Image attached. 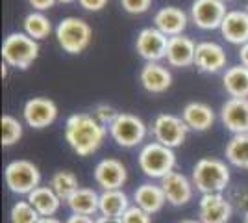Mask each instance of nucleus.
Instances as JSON below:
<instances>
[{
  "label": "nucleus",
  "instance_id": "1",
  "mask_svg": "<svg viewBox=\"0 0 248 223\" xmlns=\"http://www.w3.org/2000/svg\"><path fill=\"white\" fill-rule=\"evenodd\" d=\"M108 128L93 114H73L65 123V141L78 156H91L102 147Z\"/></svg>",
  "mask_w": 248,
  "mask_h": 223
},
{
  "label": "nucleus",
  "instance_id": "2",
  "mask_svg": "<svg viewBox=\"0 0 248 223\" xmlns=\"http://www.w3.org/2000/svg\"><path fill=\"white\" fill-rule=\"evenodd\" d=\"M230 168L218 158H200L193 168L191 181L202 195L204 193H222L230 184Z\"/></svg>",
  "mask_w": 248,
  "mask_h": 223
},
{
  "label": "nucleus",
  "instance_id": "3",
  "mask_svg": "<svg viewBox=\"0 0 248 223\" xmlns=\"http://www.w3.org/2000/svg\"><path fill=\"white\" fill-rule=\"evenodd\" d=\"M137 162H139V170L143 171L148 179L161 181L170 171H174V149L165 147V145H161L157 141H150L139 151Z\"/></svg>",
  "mask_w": 248,
  "mask_h": 223
},
{
  "label": "nucleus",
  "instance_id": "4",
  "mask_svg": "<svg viewBox=\"0 0 248 223\" xmlns=\"http://www.w3.org/2000/svg\"><path fill=\"white\" fill-rule=\"evenodd\" d=\"M39 56V43L28 34L13 32L2 43V60L15 69H28Z\"/></svg>",
  "mask_w": 248,
  "mask_h": 223
},
{
  "label": "nucleus",
  "instance_id": "5",
  "mask_svg": "<svg viewBox=\"0 0 248 223\" xmlns=\"http://www.w3.org/2000/svg\"><path fill=\"white\" fill-rule=\"evenodd\" d=\"M56 39L67 54H80L91 45L93 28L80 17H65L56 26Z\"/></svg>",
  "mask_w": 248,
  "mask_h": 223
},
{
  "label": "nucleus",
  "instance_id": "6",
  "mask_svg": "<svg viewBox=\"0 0 248 223\" xmlns=\"http://www.w3.org/2000/svg\"><path fill=\"white\" fill-rule=\"evenodd\" d=\"M4 181L11 193L30 195L41 186V171L30 160H13L4 170Z\"/></svg>",
  "mask_w": 248,
  "mask_h": 223
},
{
  "label": "nucleus",
  "instance_id": "7",
  "mask_svg": "<svg viewBox=\"0 0 248 223\" xmlns=\"http://www.w3.org/2000/svg\"><path fill=\"white\" fill-rule=\"evenodd\" d=\"M108 132L119 147L132 149L145 141L148 128L141 117L128 112H119V116L115 117V121L108 128Z\"/></svg>",
  "mask_w": 248,
  "mask_h": 223
},
{
  "label": "nucleus",
  "instance_id": "8",
  "mask_svg": "<svg viewBox=\"0 0 248 223\" xmlns=\"http://www.w3.org/2000/svg\"><path fill=\"white\" fill-rule=\"evenodd\" d=\"M187 132H189V127L186 125V121L172 114H159L152 123L154 139L170 149L180 147L186 141Z\"/></svg>",
  "mask_w": 248,
  "mask_h": 223
},
{
  "label": "nucleus",
  "instance_id": "9",
  "mask_svg": "<svg viewBox=\"0 0 248 223\" xmlns=\"http://www.w3.org/2000/svg\"><path fill=\"white\" fill-rule=\"evenodd\" d=\"M226 13V4L220 0H195L191 4V21L200 30H220Z\"/></svg>",
  "mask_w": 248,
  "mask_h": 223
},
{
  "label": "nucleus",
  "instance_id": "10",
  "mask_svg": "<svg viewBox=\"0 0 248 223\" xmlns=\"http://www.w3.org/2000/svg\"><path fill=\"white\" fill-rule=\"evenodd\" d=\"M167 45L169 37L165 34H161L155 26H150L137 34L135 51L145 62H161L167 58Z\"/></svg>",
  "mask_w": 248,
  "mask_h": 223
},
{
  "label": "nucleus",
  "instance_id": "11",
  "mask_svg": "<svg viewBox=\"0 0 248 223\" xmlns=\"http://www.w3.org/2000/svg\"><path fill=\"white\" fill-rule=\"evenodd\" d=\"M22 117L26 125L31 128H46L58 119V106L52 99L46 97H33L26 101L22 108Z\"/></svg>",
  "mask_w": 248,
  "mask_h": 223
},
{
  "label": "nucleus",
  "instance_id": "12",
  "mask_svg": "<svg viewBox=\"0 0 248 223\" xmlns=\"http://www.w3.org/2000/svg\"><path fill=\"white\" fill-rule=\"evenodd\" d=\"M233 205L222 193H204L198 201V220L202 223H228Z\"/></svg>",
  "mask_w": 248,
  "mask_h": 223
},
{
  "label": "nucleus",
  "instance_id": "13",
  "mask_svg": "<svg viewBox=\"0 0 248 223\" xmlns=\"http://www.w3.org/2000/svg\"><path fill=\"white\" fill-rule=\"evenodd\" d=\"M159 186L165 193L167 203L172 206H184L193 199L195 193V184L189 181L184 173L180 171H170L167 177L159 181Z\"/></svg>",
  "mask_w": 248,
  "mask_h": 223
},
{
  "label": "nucleus",
  "instance_id": "14",
  "mask_svg": "<svg viewBox=\"0 0 248 223\" xmlns=\"http://www.w3.org/2000/svg\"><path fill=\"white\" fill-rule=\"evenodd\" d=\"M94 181L102 190H123L128 181L126 166L119 158H104L94 166Z\"/></svg>",
  "mask_w": 248,
  "mask_h": 223
},
{
  "label": "nucleus",
  "instance_id": "15",
  "mask_svg": "<svg viewBox=\"0 0 248 223\" xmlns=\"http://www.w3.org/2000/svg\"><path fill=\"white\" fill-rule=\"evenodd\" d=\"M228 56L226 51L215 41L197 43V54H195V67L200 73L215 74L226 67Z\"/></svg>",
  "mask_w": 248,
  "mask_h": 223
},
{
  "label": "nucleus",
  "instance_id": "16",
  "mask_svg": "<svg viewBox=\"0 0 248 223\" xmlns=\"http://www.w3.org/2000/svg\"><path fill=\"white\" fill-rule=\"evenodd\" d=\"M220 121L232 134H248V99L230 97L220 106Z\"/></svg>",
  "mask_w": 248,
  "mask_h": 223
},
{
  "label": "nucleus",
  "instance_id": "17",
  "mask_svg": "<svg viewBox=\"0 0 248 223\" xmlns=\"http://www.w3.org/2000/svg\"><path fill=\"white\" fill-rule=\"evenodd\" d=\"M195 54H197V43L187 35H174L169 37L167 45V64L170 67H191L195 65Z\"/></svg>",
  "mask_w": 248,
  "mask_h": 223
},
{
  "label": "nucleus",
  "instance_id": "18",
  "mask_svg": "<svg viewBox=\"0 0 248 223\" xmlns=\"http://www.w3.org/2000/svg\"><path fill=\"white\" fill-rule=\"evenodd\" d=\"M139 82L148 93H165L172 84V74L161 62H146L139 71Z\"/></svg>",
  "mask_w": 248,
  "mask_h": 223
},
{
  "label": "nucleus",
  "instance_id": "19",
  "mask_svg": "<svg viewBox=\"0 0 248 223\" xmlns=\"http://www.w3.org/2000/svg\"><path fill=\"white\" fill-rule=\"evenodd\" d=\"M189 17L182 8L176 6H167L161 8L154 15V26L161 34H165L167 37H174V35H182L186 32Z\"/></svg>",
  "mask_w": 248,
  "mask_h": 223
},
{
  "label": "nucleus",
  "instance_id": "20",
  "mask_svg": "<svg viewBox=\"0 0 248 223\" xmlns=\"http://www.w3.org/2000/svg\"><path fill=\"white\" fill-rule=\"evenodd\" d=\"M220 34L228 43L243 47L248 43V11L230 10L220 24Z\"/></svg>",
  "mask_w": 248,
  "mask_h": 223
},
{
  "label": "nucleus",
  "instance_id": "21",
  "mask_svg": "<svg viewBox=\"0 0 248 223\" xmlns=\"http://www.w3.org/2000/svg\"><path fill=\"white\" fill-rule=\"evenodd\" d=\"M182 119L186 121L189 130L195 132H206L215 123V112L206 103H189L182 110Z\"/></svg>",
  "mask_w": 248,
  "mask_h": 223
},
{
  "label": "nucleus",
  "instance_id": "22",
  "mask_svg": "<svg viewBox=\"0 0 248 223\" xmlns=\"http://www.w3.org/2000/svg\"><path fill=\"white\" fill-rule=\"evenodd\" d=\"M134 203L148 214H157L167 205V197L161 186L154 182H143L134 191Z\"/></svg>",
  "mask_w": 248,
  "mask_h": 223
},
{
  "label": "nucleus",
  "instance_id": "23",
  "mask_svg": "<svg viewBox=\"0 0 248 223\" xmlns=\"http://www.w3.org/2000/svg\"><path fill=\"white\" fill-rule=\"evenodd\" d=\"M65 203H67V206L71 208L73 214L91 216V218H93L94 214L98 212L100 193H96L93 188H83V186H80Z\"/></svg>",
  "mask_w": 248,
  "mask_h": 223
},
{
  "label": "nucleus",
  "instance_id": "24",
  "mask_svg": "<svg viewBox=\"0 0 248 223\" xmlns=\"http://www.w3.org/2000/svg\"><path fill=\"white\" fill-rule=\"evenodd\" d=\"M130 199L123 190H102L98 214L108 218H123V214L130 208Z\"/></svg>",
  "mask_w": 248,
  "mask_h": 223
},
{
  "label": "nucleus",
  "instance_id": "25",
  "mask_svg": "<svg viewBox=\"0 0 248 223\" xmlns=\"http://www.w3.org/2000/svg\"><path fill=\"white\" fill-rule=\"evenodd\" d=\"M222 86L230 97L248 99V67L241 64L228 67L222 74Z\"/></svg>",
  "mask_w": 248,
  "mask_h": 223
},
{
  "label": "nucleus",
  "instance_id": "26",
  "mask_svg": "<svg viewBox=\"0 0 248 223\" xmlns=\"http://www.w3.org/2000/svg\"><path fill=\"white\" fill-rule=\"evenodd\" d=\"M30 205L39 212V216H54L62 206V199L56 195L50 186H39L28 195Z\"/></svg>",
  "mask_w": 248,
  "mask_h": 223
},
{
  "label": "nucleus",
  "instance_id": "27",
  "mask_svg": "<svg viewBox=\"0 0 248 223\" xmlns=\"http://www.w3.org/2000/svg\"><path fill=\"white\" fill-rule=\"evenodd\" d=\"M226 160L241 170H248V134H233L224 149Z\"/></svg>",
  "mask_w": 248,
  "mask_h": 223
},
{
  "label": "nucleus",
  "instance_id": "28",
  "mask_svg": "<svg viewBox=\"0 0 248 223\" xmlns=\"http://www.w3.org/2000/svg\"><path fill=\"white\" fill-rule=\"evenodd\" d=\"M48 186L56 191V195H58L62 201H67L74 191L80 188V182H78V177L74 175L73 171L62 170V171H56V173L52 175Z\"/></svg>",
  "mask_w": 248,
  "mask_h": 223
},
{
  "label": "nucleus",
  "instance_id": "29",
  "mask_svg": "<svg viewBox=\"0 0 248 223\" xmlns=\"http://www.w3.org/2000/svg\"><path fill=\"white\" fill-rule=\"evenodd\" d=\"M22 28H24V34H28L31 39L39 41L48 37V34L52 32V22L43 11H31L24 17Z\"/></svg>",
  "mask_w": 248,
  "mask_h": 223
},
{
  "label": "nucleus",
  "instance_id": "30",
  "mask_svg": "<svg viewBox=\"0 0 248 223\" xmlns=\"http://www.w3.org/2000/svg\"><path fill=\"white\" fill-rule=\"evenodd\" d=\"M0 127H2V145L11 147L22 138V123L17 117L4 114L0 117Z\"/></svg>",
  "mask_w": 248,
  "mask_h": 223
},
{
  "label": "nucleus",
  "instance_id": "31",
  "mask_svg": "<svg viewBox=\"0 0 248 223\" xmlns=\"http://www.w3.org/2000/svg\"><path fill=\"white\" fill-rule=\"evenodd\" d=\"M39 212L30 205V201H17L10 210L11 223H37L39 222Z\"/></svg>",
  "mask_w": 248,
  "mask_h": 223
},
{
  "label": "nucleus",
  "instance_id": "32",
  "mask_svg": "<svg viewBox=\"0 0 248 223\" xmlns=\"http://www.w3.org/2000/svg\"><path fill=\"white\" fill-rule=\"evenodd\" d=\"M117 116H119V112L113 106H109V104H98L93 110V117L106 128H109V125L113 123Z\"/></svg>",
  "mask_w": 248,
  "mask_h": 223
},
{
  "label": "nucleus",
  "instance_id": "33",
  "mask_svg": "<svg viewBox=\"0 0 248 223\" xmlns=\"http://www.w3.org/2000/svg\"><path fill=\"white\" fill-rule=\"evenodd\" d=\"M123 223H152V214L145 212L137 205H132L126 212L123 214Z\"/></svg>",
  "mask_w": 248,
  "mask_h": 223
},
{
  "label": "nucleus",
  "instance_id": "34",
  "mask_svg": "<svg viewBox=\"0 0 248 223\" xmlns=\"http://www.w3.org/2000/svg\"><path fill=\"white\" fill-rule=\"evenodd\" d=\"M123 4V10L130 15H141L145 11L150 10L152 6V0H121Z\"/></svg>",
  "mask_w": 248,
  "mask_h": 223
},
{
  "label": "nucleus",
  "instance_id": "35",
  "mask_svg": "<svg viewBox=\"0 0 248 223\" xmlns=\"http://www.w3.org/2000/svg\"><path fill=\"white\" fill-rule=\"evenodd\" d=\"M230 201H232V205L237 208V210H241V212H248V188H237V190L232 191V197H230Z\"/></svg>",
  "mask_w": 248,
  "mask_h": 223
},
{
  "label": "nucleus",
  "instance_id": "36",
  "mask_svg": "<svg viewBox=\"0 0 248 223\" xmlns=\"http://www.w3.org/2000/svg\"><path fill=\"white\" fill-rule=\"evenodd\" d=\"M109 0H78L80 8H83L85 11H100L108 6Z\"/></svg>",
  "mask_w": 248,
  "mask_h": 223
},
{
  "label": "nucleus",
  "instance_id": "37",
  "mask_svg": "<svg viewBox=\"0 0 248 223\" xmlns=\"http://www.w3.org/2000/svg\"><path fill=\"white\" fill-rule=\"evenodd\" d=\"M58 0H28V4H30L31 8L35 11H46L54 8V4H56Z\"/></svg>",
  "mask_w": 248,
  "mask_h": 223
},
{
  "label": "nucleus",
  "instance_id": "38",
  "mask_svg": "<svg viewBox=\"0 0 248 223\" xmlns=\"http://www.w3.org/2000/svg\"><path fill=\"white\" fill-rule=\"evenodd\" d=\"M65 223H94V220L91 216H80V214H73V216H69Z\"/></svg>",
  "mask_w": 248,
  "mask_h": 223
},
{
  "label": "nucleus",
  "instance_id": "39",
  "mask_svg": "<svg viewBox=\"0 0 248 223\" xmlns=\"http://www.w3.org/2000/svg\"><path fill=\"white\" fill-rule=\"evenodd\" d=\"M239 62H241V65L248 67V43H245V45L239 49Z\"/></svg>",
  "mask_w": 248,
  "mask_h": 223
},
{
  "label": "nucleus",
  "instance_id": "40",
  "mask_svg": "<svg viewBox=\"0 0 248 223\" xmlns=\"http://www.w3.org/2000/svg\"><path fill=\"white\" fill-rule=\"evenodd\" d=\"M94 223H123L121 218H108V216H98L94 218Z\"/></svg>",
  "mask_w": 248,
  "mask_h": 223
},
{
  "label": "nucleus",
  "instance_id": "41",
  "mask_svg": "<svg viewBox=\"0 0 248 223\" xmlns=\"http://www.w3.org/2000/svg\"><path fill=\"white\" fill-rule=\"evenodd\" d=\"M37 223H63L62 220H58L56 216H41Z\"/></svg>",
  "mask_w": 248,
  "mask_h": 223
},
{
  "label": "nucleus",
  "instance_id": "42",
  "mask_svg": "<svg viewBox=\"0 0 248 223\" xmlns=\"http://www.w3.org/2000/svg\"><path fill=\"white\" fill-rule=\"evenodd\" d=\"M180 223H202L200 220H182Z\"/></svg>",
  "mask_w": 248,
  "mask_h": 223
},
{
  "label": "nucleus",
  "instance_id": "43",
  "mask_svg": "<svg viewBox=\"0 0 248 223\" xmlns=\"http://www.w3.org/2000/svg\"><path fill=\"white\" fill-rule=\"evenodd\" d=\"M60 4H71V2H76V0H58Z\"/></svg>",
  "mask_w": 248,
  "mask_h": 223
},
{
  "label": "nucleus",
  "instance_id": "44",
  "mask_svg": "<svg viewBox=\"0 0 248 223\" xmlns=\"http://www.w3.org/2000/svg\"><path fill=\"white\" fill-rule=\"evenodd\" d=\"M243 223H248V212L245 214V218H243Z\"/></svg>",
  "mask_w": 248,
  "mask_h": 223
},
{
  "label": "nucleus",
  "instance_id": "45",
  "mask_svg": "<svg viewBox=\"0 0 248 223\" xmlns=\"http://www.w3.org/2000/svg\"><path fill=\"white\" fill-rule=\"evenodd\" d=\"M245 11H248V0H247V4H245Z\"/></svg>",
  "mask_w": 248,
  "mask_h": 223
},
{
  "label": "nucleus",
  "instance_id": "46",
  "mask_svg": "<svg viewBox=\"0 0 248 223\" xmlns=\"http://www.w3.org/2000/svg\"><path fill=\"white\" fill-rule=\"evenodd\" d=\"M220 2H224V4H226V2H230V0H220Z\"/></svg>",
  "mask_w": 248,
  "mask_h": 223
}]
</instances>
